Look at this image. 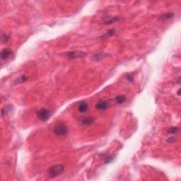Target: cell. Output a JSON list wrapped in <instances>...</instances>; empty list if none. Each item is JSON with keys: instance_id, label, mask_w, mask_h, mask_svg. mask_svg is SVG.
<instances>
[{"instance_id": "obj_4", "label": "cell", "mask_w": 181, "mask_h": 181, "mask_svg": "<svg viewBox=\"0 0 181 181\" xmlns=\"http://www.w3.org/2000/svg\"><path fill=\"white\" fill-rule=\"evenodd\" d=\"M51 115H52L51 111L48 110V109H45V108L40 110L37 112V117H38L40 120L43 121V122L47 121L48 119L50 118V117L51 116Z\"/></svg>"}, {"instance_id": "obj_7", "label": "cell", "mask_w": 181, "mask_h": 181, "mask_svg": "<svg viewBox=\"0 0 181 181\" xmlns=\"http://www.w3.org/2000/svg\"><path fill=\"white\" fill-rule=\"evenodd\" d=\"M96 109L99 110H106L107 108H108V103H107V101H99L96 106Z\"/></svg>"}, {"instance_id": "obj_3", "label": "cell", "mask_w": 181, "mask_h": 181, "mask_svg": "<svg viewBox=\"0 0 181 181\" xmlns=\"http://www.w3.org/2000/svg\"><path fill=\"white\" fill-rule=\"evenodd\" d=\"M86 56V54L81 51H70L65 54V57L69 59H74L77 58H83Z\"/></svg>"}, {"instance_id": "obj_6", "label": "cell", "mask_w": 181, "mask_h": 181, "mask_svg": "<svg viewBox=\"0 0 181 181\" xmlns=\"http://www.w3.org/2000/svg\"><path fill=\"white\" fill-rule=\"evenodd\" d=\"M120 21V18L118 16H108L105 18L104 20V23L106 25H110V24H112L115 23Z\"/></svg>"}, {"instance_id": "obj_14", "label": "cell", "mask_w": 181, "mask_h": 181, "mask_svg": "<svg viewBox=\"0 0 181 181\" xmlns=\"http://www.w3.org/2000/svg\"><path fill=\"white\" fill-rule=\"evenodd\" d=\"M27 80V77L25 76V75H23V76H21V77H19V78H18L15 81V84H21V83H23V82H25Z\"/></svg>"}, {"instance_id": "obj_11", "label": "cell", "mask_w": 181, "mask_h": 181, "mask_svg": "<svg viewBox=\"0 0 181 181\" xmlns=\"http://www.w3.org/2000/svg\"><path fill=\"white\" fill-rule=\"evenodd\" d=\"M125 100H126V98H125V96H123V95L117 96L115 98V101H116L117 104H123V103H125Z\"/></svg>"}, {"instance_id": "obj_5", "label": "cell", "mask_w": 181, "mask_h": 181, "mask_svg": "<svg viewBox=\"0 0 181 181\" xmlns=\"http://www.w3.org/2000/svg\"><path fill=\"white\" fill-rule=\"evenodd\" d=\"M11 54H12L11 50L9 48H4L1 52V58L2 60H6L9 58H10Z\"/></svg>"}, {"instance_id": "obj_1", "label": "cell", "mask_w": 181, "mask_h": 181, "mask_svg": "<svg viewBox=\"0 0 181 181\" xmlns=\"http://www.w3.org/2000/svg\"><path fill=\"white\" fill-rule=\"evenodd\" d=\"M64 170V165H56L52 166L49 170H48V176L50 178H54L57 176H59Z\"/></svg>"}, {"instance_id": "obj_2", "label": "cell", "mask_w": 181, "mask_h": 181, "mask_svg": "<svg viewBox=\"0 0 181 181\" xmlns=\"http://www.w3.org/2000/svg\"><path fill=\"white\" fill-rule=\"evenodd\" d=\"M54 133L58 136H64L68 132V127L64 123H59L54 126L53 129Z\"/></svg>"}, {"instance_id": "obj_13", "label": "cell", "mask_w": 181, "mask_h": 181, "mask_svg": "<svg viewBox=\"0 0 181 181\" xmlns=\"http://www.w3.org/2000/svg\"><path fill=\"white\" fill-rule=\"evenodd\" d=\"M115 29H110V30H108V31H107L104 35H103V37H104V38H107V37H111L114 34H115Z\"/></svg>"}, {"instance_id": "obj_10", "label": "cell", "mask_w": 181, "mask_h": 181, "mask_svg": "<svg viewBox=\"0 0 181 181\" xmlns=\"http://www.w3.org/2000/svg\"><path fill=\"white\" fill-rule=\"evenodd\" d=\"M174 16V14L172 13V12H169V13H166V14H164L163 15L159 17L160 20L161 21H166V20H169L170 18H172Z\"/></svg>"}, {"instance_id": "obj_8", "label": "cell", "mask_w": 181, "mask_h": 181, "mask_svg": "<svg viewBox=\"0 0 181 181\" xmlns=\"http://www.w3.org/2000/svg\"><path fill=\"white\" fill-rule=\"evenodd\" d=\"M88 110V104L85 101H81L79 104V106H78V110L81 113H84L86 112Z\"/></svg>"}, {"instance_id": "obj_15", "label": "cell", "mask_w": 181, "mask_h": 181, "mask_svg": "<svg viewBox=\"0 0 181 181\" xmlns=\"http://www.w3.org/2000/svg\"><path fill=\"white\" fill-rule=\"evenodd\" d=\"M9 39V36L6 33H1V40L2 43H6Z\"/></svg>"}, {"instance_id": "obj_9", "label": "cell", "mask_w": 181, "mask_h": 181, "mask_svg": "<svg viewBox=\"0 0 181 181\" xmlns=\"http://www.w3.org/2000/svg\"><path fill=\"white\" fill-rule=\"evenodd\" d=\"M94 118L93 117H87L85 118H83L82 120H81V124L82 125H92L93 123H94Z\"/></svg>"}, {"instance_id": "obj_16", "label": "cell", "mask_w": 181, "mask_h": 181, "mask_svg": "<svg viewBox=\"0 0 181 181\" xmlns=\"http://www.w3.org/2000/svg\"><path fill=\"white\" fill-rule=\"evenodd\" d=\"M114 158H115V156H113V155H111V156H109L106 157V159H105V163L108 164V163H111L112 161L114 160Z\"/></svg>"}, {"instance_id": "obj_19", "label": "cell", "mask_w": 181, "mask_h": 181, "mask_svg": "<svg viewBox=\"0 0 181 181\" xmlns=\"http://www.w3.org/2000/svg\"><path fill=\"white\" fill-rule=\"evenodd\" d=\"M126 78H127V79L128 81H132L134 80L133 76L132 74H127L126 76Z\"/></svg>"}, {"instance_id": "obj_12", "label": "cell", "mask_w": 181, "mask_h": 181, "mask_svg": "<svg viewBox=\"0 0 181 181\" xmlns=\"http://www.w3.org/2000/svg\"><path fill=\"white\" fill-rule=\"evenodd\" d=\"M11 110H12V106H11V105H8V106H6L3 109H2V110H1V112H2V115H6V114H7V113H9V112L11 111Z\"/></svg>"}, {"instance_id": "obj_20", "label": "cell", "mask_w": 181, "mask_h": 181, "mask_svg": "<svg viewBox=\"0 0 181 181\" xmlns=\"http://www.w3.org/2000/svg\"><path fill=\"white\" fill-rule=\"evenodd\" d=\"M176 139H175V137H170L167 141H168V142H176Z\"/></svg>"}, {"instance_id": "obj_21", "label": "cell", "mask_w": 181, "mask_h": 181, "mask_svg": "<svg viewBox=\"0 0 181 181\" xmlns=\"http://www.w3.org/2000/svg\"><path fill=\"white\" fill-rule=\"evenodd\" d=\"M180 90H181V89H179V90H178V96H180Z\"/></svg>"}, {"instance_id": "obj_17", "label": "cell", "mask_w": 181, "mask_h": 181, "mask_svg": "<svg viewBox=\"0 0 181 181\" xmlns=\"http://www.w3.org/2000/svg\"><path fill=\"white\" fill-rule=\"evenodd\" d=\"M178 132V128L177 127H173L170 128L168 130V133L170 134H176Z\"/></svg>"}, {"instance_id": "obj_18", "label": "cell", "mask_w": 181, "mask_h": 181, "mask_svg": "<svg viewBox=\"0 0 181 181\" xmlns=\"http://www.w3.org/2000/svg\"><path fill=\"white\" fill-rule=\"evenodd\" d=\"M101 56H103V54H97L96 55H94V57H93V59H94V60H96V61H98V60H100L102 58Z\"/></svg>"}]
</instances>
